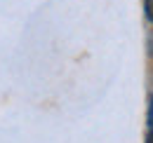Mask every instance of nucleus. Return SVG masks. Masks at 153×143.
Listing matches in <instances>:
<instances>
[{"instance_id":"1","label":"nucleus","mask_w":153,"mask_h":143,"mask_svg":"<svg viewBox=\"0 0 153 143\" xmlns=\"http://www.w3.org/2000/svg\"><path fill=\"white\" fill-rule=\"evenodd\" d=\"M146 120H149V129H153V94L149 96V110H146Z\"/></svg>"},{"instance_id":"2","label":"nucleus","mask_w":153,"mask_h":143,"mask_svg":"<svg viewBox=\"0 0 153 143\" xmlns=\"http://www.w3.org/2000/svg\"><path fill=\"white\" fill-rule=\"evenodd\" d=\"M144 14L149 21H153V0H144Z\"/></svg>"},{"instance_id":"3","label":"nucleus","mask_w":153,"mask_h":143,"mask_svg":"<svg viewBox=\"0 0 153 143\" xmlns=\"http://www.w3.org/2000/svg\"><path fill=\"white\" fill-rule=\"evenodd\" d=\"M146 143H153V129H149V134H146Z\"/></svg>"}]
</instances>
